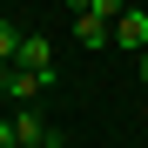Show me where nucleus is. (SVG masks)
I'll use <instances>...</instances> for the list:
<instances>
[{"instance_id":"2","label":"nucleus","mask_w":148,"mask_h":148,"mask_svg":"<svg viewBox=\"0 0 148 148\" xmlns=\"http://www.w3.org/2000/svg\"><path fill=\"white\" fill-rule=\"evenodd\" d=\"M14 67L54 88V47H47V34H20V47H14Z\"/></svg>"},{"instance_id":"4","label":"nucleus","mask_w":148,"mask_h":148,"mask_svg":"<svg viewBox=\"0 0 148 148\" xmlns=\"http://www.w3.org/2000/svg\"><path fill=\"white\" fill-rule=\"evenodd\" d=\"M0 94H14V101H40L47 81H34V74H20V67H0Z\"/></svg>"},{"instance_id":"6","label":"nucleus","mask_w":148,"mask_h":148,"mask_svg":"<svg viewBox=\"0 0 148 148\" xmlns=\"http://www.w3.org/2000/svg\"><path fill=\"white\" fill-rule=\"evenodd\" d=\"M0 148H14V121H0Z\"/></svg>"},{"instance_id":"5","label":"nucleus","mask_w":148,"mask_h":148,"mask_svg":"<svg viewBox=\"0 0 148 148\" xmlns=\"http://www.w3.org/2000/svg\"><path fill=\"white\" fill-rule=\"evenodd\" d=\"M14 47H20V27H14V20H0V67H14Z\"/></svg>"},{"instance_id":"3","label":"nucleus","mask_w":148,"mask_h":148,"mask_svg":"<svg viewBox=\"0 0 148 148\" xmlns=\"http://www.w3.org/2000/svg\"><path fill=\"white\" fill-rule=\"evenodd\" d=\"M114 40H121V47H135V54H148V14H141V7H121Z\"/></svg>"},{"instance_id":"1","label":"nucleus","mask_w":148,"mask_h":148,"mask_svg":"<svg viewBox=\"0 0 148 148\" xmlns=\"http://www.w3.org/2000/svg\"><path fill=\"white\" fill-rule=\"evenodd\" d=\"M114 20H121V0H81V7H74V40L101 54L114 40Z\"/></svg>"},{"instance_id":"7","label":"nucleus","mask_w":148,"mask_h":148,"mask_svg":"<svg viewBox=\"0 0 148 148\" xmlns=\"http://www.w3.org/2000/svg\"><path fill=\"white\" fill-rule=\"evenodd\" d=\"M141 81H148V54H141Z\"/></svg>"}]
</instances>
